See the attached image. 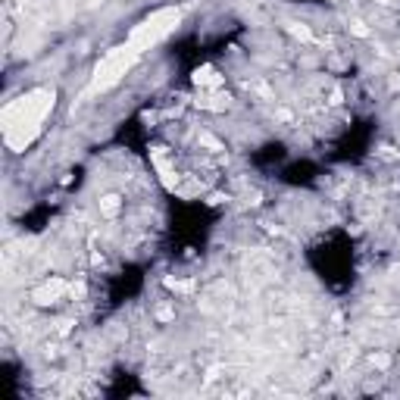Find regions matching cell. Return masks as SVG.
Here are the masks:
<instances>
[{
  "instance_id": "cell-1",
  "label": "cell",
  "mask_w": 400,
  "mask_h": 400,
  "mask_svg": "<svg viewBox=\"0 0 400 400\" xmlns=\"http://www.w3.org/2000/svg\"><path fill=\"white\" fill-rule=\"evenodd\" d=\"M54 110V91L35 88L25 97L13 100L4 110V141L10 150H25L44 128V119Z\"/></svg>"
},
{
  "instance_id": "cell-3",
  "label": "cell",
  "mask_w": 400,
  "mask_h": 400,
  "mask_svg": "<svg viewBox=\"0 0 400 400\" xmlns=\"http://www.w3.org/2000/svg\"><path fill=\"white\" fill-rule=\"evenodd\" d=\"M138 50L132 44H122V47H113V50H107L104 56H100V63H97V69H94V82H91V88L94 91H110L116 82H122V75H126L128 69L138 63Z\"/></svg>"
},
{
  "instance_id": "cell-6",
  "label": "cell",
  "mask_w": 400,
  "mask_h": 400,
  "mask_svg": "<svg viewBox=\"0 0 400 400\" xmlns=\"http://www.w3.org/2000/svg\"><path fill=\"white\" fill-rule=\"evenodd\" d=\"M119 210H122V203H119V198H113V194L100 200V213H104V216H116Z\"/></svg>"
},
{
  "instance_id": "cell-4",
  "label": "cell",
  "mask_w": 400,
  "mask_h": 400,
  "mask_svg": "<svg viewBox=\"0 0 400 400\" xmlns=\"http://www.w3.org/2000/svg\"><path fill=\"white\" fill-rule=\"evenodd\" d=\"M66 291H69V285L63 279H47L41 288L32 291V301L35 303H56L63 294H66Z\"/></svg>"
},
{
  "instance_id": "cell-2",
  "label": "cell",
  "mask_w": 400,
  "mask_h": 400,
  "mask_svg": "<svg viewBox=\"0 0 400 400\" xmlns=\"http://www.w3.org/2000/svg\"><path fill=\"white\" fill-rule=\"evenodd\" d=\"M178 23H181L178 6H159V10H154L147 19H141V23L128 32V44H132L138 54H144V50L157 47L163 38H169Z\"/></svg>"
},
{
  "instance_id": "cell-5",
  "label": "cell",
  "mask_w": 400,
  "mask_h": 400,
  "mask_svg": "<svg viewBox=\"0 0 400 400\" xmlns=\"http://www.w3.org/2000/svg\"><path fill=\"white\" fill-rule=\"evenodd\" d=\"M222 82L225 78L219 75L216 69H210V66H203L198 69V75H194V85H200V88H207V91H216V88H222Z\"/></svg>"
}]
</instances>
